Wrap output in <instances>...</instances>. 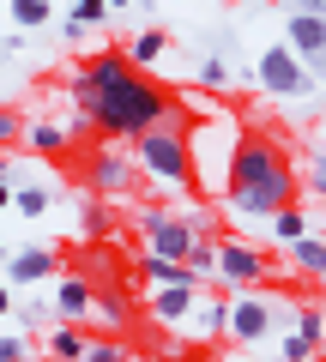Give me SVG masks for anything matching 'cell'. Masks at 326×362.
Returning <instances> with one entry per match:
<instances>
[{"label": "cell", "mask_w": 326, "mask_h": 362, "mask_svg": "<svg viewBox=\"0 0 326 362\" xmlns=\"http://www.w3.org/2000/svg\"><path fill=\"white\" fill-rule=\"evenodd\" d=\"M66 90H73V109L85 115V127H97L109 145H115V139H133V133H145L151 121H163V115L175 109L170 90L157 85L151 73H139V66H133L121 49L91 54V61L66 78Z\"/></svg>", "instance_id": "6da1fadb"}, {"label": "cell", "mask_w": 326, "mask_h": 362, "mask_svg": "<svg viewBox=\"0 0 326 362\" xmlns=\"http://www.w3.org/2000/svg\"><path fill=\"white\" fill-rule=\"evenodd\" d=\"M223 206L235 223H266L272 211L296 206V163L284 157L272 133H242L230 181H223Z\"/></svg>", "instance_id": "7a4b0ae2"}, {"label": "cell", "mask_w": 326, "mask_h": 362, "mask_svg": "<svg viewBox=\"0 0 326 362\" xmlns=\"http://www.w3.org/2000/svg\"><path fill=\"white\" fill-rule=\"evenodd\" d=\"M182 139H187V187H199L206 199H223L235 145H242V121H235L230 109H211V115L187 121Z\"/></svg>", "instance_id": "3957f363"}, {"label": "cell", "mask_w": 326, "mask_h": 362, "mask_svg": "<svg viewBox=\"0 0 326 362\" xmlns=\"http://www.w3.org/2000/svg\"><path fill=\"white\" fill-rule=\"evenodd\" d=\"M284 314H296L284 296H272L266 284H254V290H230L223 296V338H230L235 350H266L278 332H284Z\"/></svg>", "instance_id": "277c9868"}, {"label": "cell", "mask_w": 326, "mask_h": 362, "mask_svg": "<svg viewBox=\"0 0 326 362\" xmlns=\"http://www.w3.org/2000/svg\"><path fill=\"white\" fill-rule=\"evenodd\" d=\"M182 127L187 121L170 109L163 121H151L145 133L127 139L133 145L127 157H133V169H139L145 181H157V187H187V139H182Z\"/></svg>", "instance_id": "5b68a950"}, {"label": "cell", "mask_w": 326, "mask_h": 362, "mask_svg": "<svg viewBox=\"0 0 326 362\" xmlns=\"http://www.w3.org/2000/svg\"><path fill=\"white\" fill-rule=\"evenodd\" d=\"M139 230H145V254L157 259H187V247L199 242L206 230V218H194V211H170V206H145L139 211Z\"/></svg>", "instance_id": "8992f818"}, {"label": "cell", "mask_w": 326, "mask_h": 362, "mask_svg": "<svg viewBox=\"0 0 326 362\" xmlns=\"http://www.w3.org/2000/svg\"><path fill=\"white\" fill-rule=\"evenodd\" d=\"M211 242H218V259H211V278H218V284H230V290L272 284V259L254 242H235V235H211Z\"/></svg>", "instance_id": "52a82bcc"}, {"label": "cell", "mask_w": 326, "mask_h": 362, "mask_svg": "<svg viewBox=\"0 0 326 362\" xmlns=\"http://www.w3.org/2000/svg\"><path fill=\"white\" fill-rule=\"evenodd\" d=\"M254 85L272 90V97H296V90H320V78H314L284 42H272V49L260 54V66H254Z\"/></svg>", "instance_id": "ba28073f"}, {"label": "cell", "mask_w": 326, "mask_h": 362, "mask_svg": "<svg viewBox=\"0 0 326 362\" xmlns=\"http://www.w3.org/2000/svg\"><path fill=\"white\" fill-rule=\"evenodd\" d=\"M78 133H85L78 121H25V127H18V145L37 151V157H66Z\"/></svg>", "instance_id": "9c48e42d"}, {"label": "cell", "mask_w": 326, "mask_h": 362, "mask_svg": "<svg viewBox=\"0 0 326 362\" xmlns=\"http://www.w3.org/2000/svg\"><path fill=\"white\" fill-rule=\"evenodd\" d=\"M133 181H139V169H133V157H127V151L103 145V151L91 157V187H97V194H109V199H115V194H127Z\"/></svg>", "instance_id": "30bf717a"}, {"label": "cell", "mask_w": 326, "mask_h": 362, "mask_svg": "<svg viewBox=\"0 0 326 362\" xmlns=\"http://www.w3.org/2000/svg\"><path fill=\"white\" fill-rule=\"evenodd\" d=\"M284 49L296 54L302 66H320V49H326V25H320V13H290V30H284Z\"/></svg>", "instance_id": "8fae6325"}, {"label": "cell", "mask_w": 326, "mask_h": 362, "mask_svg": "<svg viewBox=\"0 0 326 362\" xmlns=\"http://www.w3.org/2000/svg\"><path fill=\"white\" fill-rule=\"evenodd\" d=\"M182 326L199 338V344H218V338H223V296L211 284H199L194 290V308L182 314Z\"/></svg>", "instance_id": "7c38bea8"}, {"label": "cell", "mask_w": 326, "mask_h": 362, "mask_svg": "<svg viewBox=\"0 0 326 362\" xmlns=\"http://www.w3.org/2000/svg\"><path fill=\"white\" fill-rule=\"evenodd\" d=\"M6 284H42V278H54V272H61V254H49V247H25V254H6Z\"/></svg>", "instance_id": "4fadbf2b"}, {"label": "cell", "mask_w": 326, "mask_h": 362, "mask_svg": "<svg viewBox=\"0 0 326 362\" xmlns=\"http://www.w3.org/2000/svg\"><path fill=\"white\" fill-rule=\"evenodd\" d=\"M54 314L61 320H91V278H78V272H54Z\"/></svg>", "instance_id": "5bb4252c"}, {"label": "cell", "mask_w": 326, "mask_h": 362, "mask_svg": "<svg viewBox=\"0 0 326 362\" xmlns=\"http://www.w3.org/2000/svg\"><path fill=\"white\" fill-rule=\"evenodd\" d=\"M133 284H145V290H175V284H199V278L182 266V259H157V254H139V259H133Z\"/></svg>", "instance_id": "9a60e30c"}, {"label": "cell", "mask_w": 326, "mask_h": 362, "mask_svg": "<svg viewBox=\"0 0 326 362\" xmlns=\"http://www.w3.org/2000/svg\"><path fill=\"white\" fill-rule=\"evenodd\" d=\"M284 254H290V272H296V278H308V284H320V278H326V247H320V230H302L296 242H284Z\"/></svg>", "instance_id": "2e32d148"}, {"label": "cell", "mask_w": 326, "mask_h": 362, "mask_svg": "<svg viewBox=\"0 0 326 362\" xmlns=\"http://www.w3.org/2000/svg\"><path fill=\"white\" fill-rule=\"evenodd\" d=\"M121 54H127V61L139 66V73H151V66L163 61V54H170V30H157V25L133 30V37H127V49H121Z\"/></svg>", "instance_id": "e0dca14e"}, {"label": "cell", "mask_w": 326, "mask_h": 362, "mask_svg": "<svg viewBox=\"0 0 326 362\" xmlns=\"http://www.w3.org/2000/svg\"><path fill=\"white\" fill-rule=\"evenodd\" d=\"M194 290H199V284H175V290H151V302H145V314H151L157 326H182V314L194 308Z\"/></svg>", "instance_id": "ac0fdd59"}, {"label": "cell", "mask_w": 326, "mask_h": 362, "mask_svg": "<svg viewBox=\"0 0 326 362\" xmlns=\"http://www.w3.org/2000/svg\"><path fill=\"white\" fill-rule=\"evenodd\" d=\"M54 199H61V194H54L49 181H18V187H13V206H18V218H42V211H49Z\"/></svg>", "instance_id": "d6986e66"}, {"label": "cell", "mask_w": 326, "mask_h": 362, "mask_svg": "<svg viewBox=\"0 0 326 362\" xmlns=\"http://www.w3.org/2000/svg\"><path fill=\"white\" fill-rule=\"evenodd\" d=\"M85 344H91V338H85V326H73V320H61L49 332V356L54 362H78V356H85Z\"/></svg>", "instance_id": "ffe728a7"}, {"label": "cell", "mask_w": 326, "mask_h": 362, "mask_svg": "<svg viewBox=\"0 0 326 362\" xmlns=\"http://www.w3.org/2000/svg\"><path fill=\"white\" fill-rule=\"evenodd\" d=\"M6 18H13L18 30H42L54 18V0H6Z\"/></svg>", "instance_id": "44dd1931"}, {"label": "cell", "mask_w": 326, "mask_h": 362, "mask_svg": "<svg viewBox=\"0 0 326 362\" xmlns=\"http://www.w3.org/2000/svg\"><path fill=\"white\" fill-rule=\"evenodd\" d=\"M266 223H272V242H296L302 230H314V223L302 218L296 206H284V211H272V218H266Z\"/></svg>", "instance_id": "7402d4cb"}, {"label": "cell", "mask_w": 326, "mask_h": 362, "mask_svg": "<svg viewBox=\"0 0 326 362\" xmlns=\"http://www.w3.org/2000/svg\"><path fill=\"white\" fill-rule=\"evenodd\" d=\"M194 85H199V90H211V97H218V90L230 85V66H223V61H199V66H194Z\"/></svg>", "instance_id": "603a6c76"}, {"label": "cell", "mask_w": 326, "mask_h": 362, "mask_svg": "<svg viewBox=\"0 0 326 362\" xmlns=\"http://www.w3.org/2000/svg\"><path fill=\"white\" fill-rule=\"evenodd\" d=\"M78 362H133V356H127L121 338H97V344H85V356H78Z\"/></svg>", "instance_id": "cb8c5ba5"}, {"label": "cell", "mask_w": 326, "mask_h": 362, "mask_svg": "<svg viewBox=\"0 0 326 362\" xmlns=\"http://www.w3.org/2000/svg\"><path fill=\"white\" fill-rule=\"evenodd\" d=\"M103 18H109V6H103V0H73V25H78V30L103 25Z\"/></svg>", "instance_id": "d4e9b609"}, {"label": "cell", "mask_w": 326, "mask_h": 362, "mask_svg": "<svg viewBox=\"0 0 326 362\" xmlns=\"http://www.w3.org/2000/svg\"><path fill=\"white\" fill-rule=\"evenodd\" d=\"M175 362H218V344H187L175 350Z\"/></svg>", "instance_id": "484cf974"}, {"label": "cell", "mask_w": 326, "mask_h": 362, "mask_svg": "<svg viewBox=\"0 0 326 362\" xmlns=\"http://www.w3.org/2000/svg\"><path fill=\"white\" fill-rule=\"evenodd\" d=\"M0 362H25V338H13V332H0Z\"/></svg>", "instance_id": "4316f807"}, {"label": "cell", "mask_w": 326, "mask_h": 362, "mask_svg": "<svg viewBox=\"0 0 326 362\" xmlns=\"http://www.w3.org/2000/svg\"><path fill=\"white\" fill-rule=\"evenodd\" d=\"M85 223H91V235H115V230H109V211H103V206H85Z\"/></svg>", "instance_id": "83f0119b"}, {"label": "cell", "mask_w": 326, "mask_h": 362, "mask_svg": "<svg viewBox=\"0 0 326 362\" xmlns=\"http://www.w3.org/2000/svg\"><path fill=\"white\" fill-rule=\"evenodd\" d=\"M13 314V284H0V320Z\"/></svg>", "instance_id": "f1b7e54d"}, {"label": "cell", "mask_w": 326, "mask_h": 362, "mask_svg": "<svg viewBox=\"0 0 326 362\" xmlns=\"http://www.w3.org/2000/svg\"><path fill=\"white\" fill-rule=\"evenodd\" d=\"M13 206V181H0V211Z\"/></svg>", "instance_id": "f546056e"}, {"label": "cell", "mask_w": 326, "mask_h": 362, "mask_svg": "<svg viewBox=\"0 0 326 362\" xmlns=\"http://www.w3.org/2000/svg\"><path fill=\"white\" fill-rule=\"evenodd\" d=\"M296 13H320V0H296Z\"/></svg>", "instance_id": "4dcf8cb0"}, {"label": "cell", "mask_w": 326, "mask_h": 362, "mask_svg": "<svg viewBox=\"0 0 326 362\" xmlns=\"http://www.w3.org/2000/svg\"><path fill=\"white\" fill-rule=\"evenodd\" d=\"M139 362H175V356H170V350H163V356H139Z\"/></svg>", "instance_id": "1f68e13d"}, {"label": "cell", "mask_w": 326, "mask_h": 362, "mask_svg": "<svg viewBox=\"0 0 326 362\" xmlns=\"http://www.w3.org/2000/svg\"><path fill=\"white\" fill-rule=\"evenodd\" d=\"M103 6H109V13H121V6H127V0H103Z\"/></svg>", "instance_id": "d6a6232c"}, {"label": "cell", "mask_w": 326, "mask_h": 362, "mask_svg": "<svg viewBox=\"0 0 326 362\" xmlns=\"http://www.w3.org/2000/svg\"><path fill=\"white\" fill-rule=\"evenodd\" d=\"M0 18H6V0H0Z\"/></svg>", "instance_id": "836d02e7"}, {"label": "cell", "mask_w": 326, "mask_h": 362, "mask_svg": "<svg viewBox=\"0 0 326 362\" xmlns=\"http://www.w3.org/2000/svg\"><path fill=\"white\" fill-rule=\"evenodd\" d=\"M0 266H6V247H0Z\"/></svg>", "instance_id": "e575fe53"}]
</instances>
